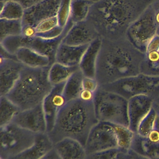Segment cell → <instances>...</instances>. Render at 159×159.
<instances>
[{
	"instance_id": "cell-2",
	"label": "cell",
	"mask_w": 159,
	"mask_h": 159,
	"mask_svg": "<svg viewBox=\"0 0 159 159\" xmlns=\"http://www.w3.org/2000/svg\"><path fill=\"white\" fill-rule=\"evenodd\" d=\"M145 53L134 47L126 37L101 39L95 78L99 86L140 73Z\"/></svg>"
},
{
	"instance_id": "cell-35",
	"label": "cell",
	"mask_w": 159,
	"mask_h": 159,
	"mask_svg": "<svg viewBox=\"0 0 159 159\" xmlns=\"http://www.w3.org/2000/svg\"><path fill=\"white\" fill-rule=\"evenodd\" d=\"M82 86L83 89L88 90L94 93H96L99 87V84L96 78L86 76H84L83 79Z\"/></svg>"
},
{
	"instance_id": "cell-20",
	"label": "cell",
	"mask_w": 159,
	"mask_h": 159,
	"mask_svg": "<svg viewBox=\"0 0 159 159\" xmlns=\"http://www.w3.org/2000/svg\"><path fill=\"white\" fill-rule=\"evenodd\" d=\"M101 45V39L99 37L90 43L84 52L79 65L84 76L95 78L96 63Z\"/></svg>"
},
{
	"instance_id": "cell-10",
	"label": "cell",
	"mask_w": 159,
	"mask_h": 159,
	"mask_svg": "<svg viewBox=\"0 0 159 159\" xmlns=\"http://www.w3.org/2000/svg\"><path fill=\"white\" fill-rule=\"evenodd\" d=\"M84 147L87 153L118 149L117 140L112 124L99 122L89 132Z\"/></svg>"
},
{
	"instance_id": "cell-16",
	"label": "cell",
	"mask_w": 159,
	"mask_h": 159,
	"mask_svg": "<svg viewBox=\"0 0 159 159\" xmlns=\"http://www.w3.org/2000/svg\"><path fill=\"white\" fill-rule=\"evenodd\" d=\"M154 99L146 95H138L128 100L129 128L137 133L140 122L152 108Z\"/></svg>"
},
{
	"instance_id": "cell-30",
	"label": "cell",
	"mask_w": 159,
	"mask_h": 159,
	"mask_svg": "<svg viewBox=\"0 0 159 159\" xmlns=\"http://www.w3.org/2000/svg\"><path fill=\"white\" fill-rule=\"evenodd\" d=\"M22 20H6L0 19V42L7 37L22 34Z\"/></svg>"
},
{
	"instance_id": "cell-14",
	"label": "cell",
	"mask_w": 159,
	"mask_h": 159,
	"mask_svg": "<svg viewBox=\"0 0 159 159\" xmlns=\"http://www.w3.org/2000/svg\"><path fill=\"white\" fill-rule=\"evenodd\" d=\"M99 37L94 26L87 19L73 24L61 42L71 45H88Z\"/></svg>"
},
{
	"instance_id": "cell-6",
	"label": "cell",
	"mask_w": 159,
	"mask_h": 159,
	"mask_svg": "<svg viewBox=\"0 0 159 159\" xmlns=\"http://www.w3.org/2000/svg\"><path fill=\"white\" fill-rule=\"evenodd\" d=\"M100 86L128 100L138 95L148 96L155 99L159 95V76L140 73Z\"/></svg>"
},
{
	"instance_id": "cell-9",
	"label": "cell",
	"mask_w": 159,
	"mask_h": 159,
	"mask_svg": "<svg viewBox=\"0 0 159 159\" xmlns=\"http://www.w3.org/2000/svg\"><path fill=\"white\" fill-rule=\"evenodd\" d=\"M67 32L59 37L53 39H47L40 37L34 38H25L22 35L9 37L0 42L1 46L11 54L15 55L20 47L30 48L43 55L47 56L52 63L55 62V56L58 46Z\"/></svg>"
},
{
	"instance_id": "cell-40",
	"label": "cell",
	"mask_w": 159,
	"mask_h": 159,
	"mask_svg": "<svg viewBox=\"0 0 159 159\" xmlns=\"http://www.w3.org/2000/svg\"><path fill=\"white\" fill-rule=\"evenodd\" d=\"M1 1H5V0H1ZM15 1L20 3L25 9L43 0H15Z\"/></svg>"
},
{
	"instance_id": "cell-8",
	"label": "cell",
	"mask_w": 159,
	"mask_h": 159,
	"mask_svg": "<svg viewBox=\"0 0 159 159\" xmlns=\"http://www.w3.org/2000/svg\"><path fill=\"white\" fill-rule=\"evenodd\" d=\"M152 4L130 25L125 34L127 39L145 53L149 42L157 34L158 27Z\"/></svg>"
},
{
	"instance_id": "cell-24",
	"label": "cell",
	"mask_w": 159,
	"mask_h": 159,
	"mask_svg": "<svg viewBox=\"0 0 159 159\" xmlns=\"http://www.w3.org/2000/svg\"><path fill=\"white\" fill-rule=\"evenodd\" d=\"M84 75L79 68L65 82L63 94L67 102L78 99L83 89L82 82Z\"/></svg>"
},
{
	"instance_id": "cell-39",
	"label": "cell",
	"mask_w": 159,
	"mask_h": 159,
	"mask_svg": "<svg viewBox=\"0 0 159 159\" xmlns=\"http://www.w3.org/2000/svg\"><path fill=\"white\" fill-rule=\"evenodd\" d=\"M158 49H159V35L157 34L149 42L147 48L146 52L155 51Z\"/></svg>"
},
{
	"instance_id": "cell-21",
	"label": "cell",
	"mask_w": 159,
	"mask_h": 159,
	"mask_svg": "<svg viewBox=\"0 0 159 159\" xmlns=\"http://www.w3.org/2000/svg\"><path fill=\"white\" fill-rule=\"evenodd\" d=\"M16 56L25 66L32 68L49 67L52 65L47 56L29 47L19 48L16 53Z\"/></svg>"
},
{
	"instance_id": "cell-5",
	"label": "cell",
	"mask_w": 159,
	"mask_h": 159,
	"mask_svg": "<svg viewBox=\"0 0 159 159\" xmlns=\"http://www.w3.org/2000/svg\"><path fill=\"white\" fill-rule=\"evenodd\" d=\"M94 107L97 119L129 127L128 99L99 86L95 93Z\"/></svg>"
},
{
	"instance_id": "cell-13",
	"label": "cell",
	"mask_w": 159,
	"mask_h": 159,
	"mask_svg": "<svg viewBox=\"0 0 159 159\" xmlns=\"http://www.w3.org/2000/svg\"><path fill=\"white\" fill-rule=\"evenodd\" d=\"M61 0H43L25 9L23 24L36 27L41 22L57 16Z\"/></svg>"
},
{
	"instance_id": "cell-1",
	"label": "cell",
	"mask_w": 159,
	"mask_h": 159,
	"mask_svg": "<svg viewBox=\"0 0 159 159\" xmlns=\"http://www.w3.org/2000/svg\"><path fill=\"white\" fill-rule=\"evenodd\" d=\"M156 0H99L92 5L88 20L101 39L125 37L130 25Z\"/></svg>"
},
{
	"instance_id": "cell-26",
	"label": "cell",
	"mask_w": 159,
	"mask_h": 159,
	"mask_svg": "<svg viewBox=\"0 0 159 159\" xmlns=\"http://www.w3.org/2000/svg\"><path fill=\"white\" fill-rule=\"evenodd\" d=\"M93 4L89 0H71L70 20L73 24L87 20Z\"/></svg>"
},
{
	"instance_id": "cell-17",
	"label": "cell",
	"mask_w": 159,
	"mask_h": 159,
	"mask_svg": "<svg viewBox=\"0 0 159 159\" xmlns=\"http://www.w3.org/2000/svg\"><path fill=\"white\" fill-rule=\"evenodd\" d=\"M88 46L71 45L61 42L56 53L55 62L70 66H79Z\"/></svg>"
},
{
	"instance_id": "cell-44",
	"label": "cell",
	"mask_w": 159,
	"mask_h": 159,
	"mask_svg": "<svg viewBox=\"0 0 159 159\" xmlns=\"http://www.w3.org/2000/svg\"><path fill=\"white\" fill-rule=\"evenodd\" d=\"M133 151V150H132ZM132 159H150L146 157H144L143 155H139L133 151V155H132Z\"/></svg>"
},
{
	"instance_id": "cell-31",
	"label": "cell",
	"mask_w": 159,
	"mask_h": 159,
	"mask_svg": "<svg viewBox=\"0 0 159 159\" xmlns=\"http://www.w3.org/2000/svg\"><path fill=\"white\" fill-rule=\"evenodd\" d=\"M157 117V112L152 107L148 113L140 122L137 133L142 137H147L155 127Z\"/></svg>"
},
{
	"instance_id": "cell-19",
	"label": "cell",
	"mask_w": 159,
	"mask_h": 159,
	"mask_svg": "<svg viewBox=\"0 0 159 159\" xmlns=\"http://www.w3.org/2000/svg\"><path fill=\"white\" fill-rule=\"evenodd\" d=\"M53 147V143L47 133L38 134L31 147L9 159H41Z\"/></svg>"
},
{
	"instance_id": "cell-45",
	"label": "cell",
	"mask_w": 159,
	"mask_h": 159,
	"mask_svg": "<svg viewBox=\"0 0 159 159\" xmlns=\"http://www.w3.org/2000/svg\"><path fill=\"white\" fill-rule=\"evenodd\" d=\"M89 1H92V2H96L99 1V0H89Z\"/></svg>"
},
{
	"instance_id": "cell-43",
	"label": "cell",
	"mask_w": 159,
	"mask_h": 159,
	"mask_svg": "<svg viewBox=\"0 0 159 159\" xmlns=\"http://www.w3.org/2000/svg\"><path fill=\"white\" fill-rule=\"evenodd\" d=\"M154 11H155V16L157 23L159 25V0H156L152 4Z\"/></svg>"
},
{
	"instance_id": "cell-38",
	"label": "cell",
	"mask_w": 159,
	"mask_h": 159,
	"mask_svg": "<svg viewBox=\"0 0 159 159\" xmlns=\"http://www.w3.org/2000/svg\"><path fill=\"white\" fill-rule=\"evenodd\" d=\"M133 151L130 149L128 151L119 150L113 159H132Z\"/></svg>"
},
{
	"instance_id": "cell-4",
	"label": "cell",
	"mask_w": 159,
	"mask_h": 159,
	"mask_svg": "<svg viewBox=\"0 0 159 159\" xmlns=\"http://www.w3.org/2000/svg\"><path fill=\"white\" fill-rule=\"evenodd\" d=\"M49 68L25 66L19 80L6 96L20 111L42 104L53 87L48 79Z\"/></svg>"
},
{
	"instance_id": "cell-27",
	"label": "cell",
	"mask_w": 159,
	"mask_h": 159,
	"mask_svg": "<svg viewBox=\"0 0 159 159\" xmlns=\"http://www.w3.org/2000/svg\"><path fill=\"white\" fill-rule=\"evenodd\" d=\"M20 109L6 96H0V127L12 122Z\"/></svg>"
},
{
	"instance_id": "cell-11",
	"label": "cell",
	"mask_w": 159,
	"mask_h": 159,
	"mask_svg": "<svg viewBox=\"0 0 159 159\" xmlns=\"http://www.w3.org/2000/svg\"><path fill=\"white\" fill-rule=\"evenodd\" d=\"M13 122L35 134L47 133V125L42 103L30 109L20 111Z\"/></svg>"
},
{
	"instance_id": "cell-12",
	"label": "cell",
	"mask_w": 159,
	"mask_h": 159,
	"mask_svg": "<svg viewBox=\"0 0 159 159\" xmlns=\"http://www.w3.org/2000/svg\"><path fill=\"white\" fill-rule=\"evenodd\" d=\"M65 83L53 86L42 102L47 120V133L53 129L58 114L67 102L63 94Z\"/></svg>"
},
{
	"instance_id": "cell-37",
	"label": "cell",
	"mask_w": 159,
	"mask_h": 159,
	"mask_svg": "<svg viewBox=\"0 0 159 159\" xmlns=\"http://www.w3.org/2000/svg\"><path fill=\"white\" fill-rule=\"evenodd\" d=\"M94 97L95 93L83 89L80 94L78 98L84 102H94Z\"/></svg>"
},
{
	"instance_id": "cell-47",
	"label": "cell",
	"mask_w": 159,
	"mask_h": 159,
	"mask_svg": "<svg viewBox=\"0 0 159 159\" xmlns=\"http://www.w3.org/2000/svg\"><path fill=\"white\" fill-rule=\"evenodd\" d=\"M0 159H2V158H0Z\"/></svg>"
},
{
	"instance_id": "cell-41",
	"label": "cell",
	"mask_w": 159,
	"mask_h": 159,
	"mask_svg": "<svg viewBox=\"0 0 159 159\" xmlns=\"http://www.w3.org/2000/svg\"><path fill=\"white\" fill-rule=\"evenodd\" d=\"M41 159H61L57 152L53 147L48 153H47Z\"/></svg>"
},
{
	"instance_id": "cell-18",
	"label": "cell",
	"mask_w": 159,
	"mask_h": 159,
	"mask_svg": "<svg viewBox=\"0 0 159 159\" xmlns=\"http://www.w3.org/2000/svg\"><path fill=\"white\" fill-rule=\"evenodd\" d=\"M61 159H86L87 152L78 140L72 138H65L53 145Z\"/></svg>"
},
{
	"instance_id": "cell-7",
	"label": "cell",
	"mask_w": 159,
	"mask_h": 159,
	"mask_svg": "<svg viewBox=\"0 0 159 159\" xmlns=\"http://www.w3.org/2000/svg\"><path fill=\"white\" fill-rule=\"evenodd\" d=\"M37 135L13 122L0 127V158L9 159L27 149Z\"/></svg>"
},
{
	"instance_id": "cell-15",
	"label": "cell",
	"mask_w": 159,
	"mask_h": 159,
	"mask_svg": "<svg viewBox=\"0 0 159 159\" xmlns=\"http://www.w3.org/2000/svg\"><path fill=\"white\" fill-rule=\"evenodd\" d=\"M25 65L17 59L1 57L0 96H7L19 80Z\"/></svg>"
},
{
	"instance_id": "cell-36",
	"label": "cell",
	"mask_w": 159,
	"mask_h": 159,
	"mask_svg": "<svg viewBox=\"0 0 159 159\" xmlns=\"http://www.w3.org/2000/svg\"><path fill=\"white\" fill-rule=\"evenodd\" d=\"M21 35L25 38H28V39L34 38L37 36L36 27L29 24H22Z\"/></svg>"
},
{
	"instance_id": "cell-33",
	"label": "cell",
	"mask_w": 159,
	"mask_h": 159,
	"mask_svg": "<svg viewBox=\"0 0 159 159\" xmlns=\"http://www.w3.org/2000/svg\"><path fill=\"white\" fill-rule=\"evenodd\" d=\"M58 26H59V25L57 16L47 19L41 22L35 27L37 30V36L40 37L44 34H46Z\"/></svg>"
},
{
	"instance_id": "cell-22",
	"label": "cell",
	"mask_w": 159,
	"mask_h": 159,
	"mask_svg": "<svg viewBox=\"0 0 159 159\" xmlns=\"http://www.w3.org/2000/svg\"><path fill=\"white\" fill-rule=\"evenodd\" d=\"M131 150L150 159H159V143L152 142L137 133L134 134Z\"/></svg>"
},
{
	"instance_id": "cell-32",
	"label": "cell",
	"mask_w": 159,
	"mask_h": 159,
	"mask_svg": "<svg viewBox=\"0 0 159 159\" xmlns=\"http://www.w3.org/2000/svg\"><path fill=\"white\" fill-rule=\"evenodd\" d=\"M71 0H61L57 15L58 25L65 28L70 19V9Z\"/></svg>"
},
{
	"instance_id": "cell-29",
	"label": "cell",
	"mask_w": 159,
	"mask_h": 159,
	"mask_svg": "<svg viewBox=\"0 0 159 159\" xmlns=\"http://www.w3.org/2000/svg\"><path fill=\"white\" fill-rule=\"evenodd\" d=\"M140 72L147 75L159 76V49L145 53Z\"/></svg>"
},
{
	"instance_id": "cell-25",
	"label": "cell",
	"mask_w": 159,
	"mask_h": 159,
	"mask_svg": "<svg viewBox=\"0 0 159 159\" xmlns=\"http://www.w3.org/2000/svg\"><path fill=\"white\" fill-rule=\"evenodd\" d=\"M25 8L19 2L15 0L1 1V19L22 20Z\"/></svg>"
},
{
	"instance_id": "cell-28",
	"label": "cell",
	"mask_w": 159,
	"mask_h": 159,
	"mask_svg": "<svg viewBox=\"0 0 159 159\" xmlns=\"http://www.w3.org/2000/svg\"><path fill=\"white\" fill-rule=\"evenodd\" d=\"M114 128L118 143V149L128 151L131 149V145L135 133L129 127L111 123Z\"/></svg>"
},
{
	"instance_id": "cell-23",
	"label": "cell",
	"mask_w": 159,
	"mask_h": 159,
	"mask_svg": "<svg viewBox=\"0 0 159 159\" xmlns=\"http://www.w3.org/2000/svg\"><path fill=\"white\" fill-rule=\"evenodd\" d=\"M79 68V66H70L54 62L49 68V81L53 86L65 83Z\"/></svg>"
},
{
	"instance_id": "cell-34",
	"label": "cell",
	"mask_w": 159,
	"mask_h": 159,
	"mask_svg": "<svg viewBox=\"0 0 159 159\" xmlns=\"http://www.w3.org/2000/svg\"><path fill=\"white\" fill-rule=\"evenodd\" d=\"M119 149H111L87 153L86 159H113Z\"/></svg>"
},
{
	"instance_id": "cell-46",
	"label": "cell",
	"mask_w": 159,
	"mask_h": 159,
	"mask_svg": "<svg viewBox=\"0 0 159 159\" xmlns=\"http://www.w3.org/2000/svg\"><path fill=\"white\" fill-rule=\"evenodd\" d=\"M157 35H159V25L158 27V29H157Z\"/></svg>"
},
{
	"instance_id": "cell-3",
	"label": "cell",
	"mask_w": 159,
	"mask_h": 159,
	"mask_svg": "<svg viewBox=\"0 0 159 159\" xmlns=\"http://www.w3.org/2000/svg\"><path fill=\"white\" fill-rule=\"evenodd\" d=\"M98 122L94 102L78 98L66 102L47 134L53 145L65 138H72L85 145L89 132Z\"/></svg>"
},
{
	"instance_id": "cell-42",
	"label": "cell",
	"mask_w": 159,
	"mask_h": 159,
	"mask_svg": "<svg viewBox=\"0 0 159 159\" xmlns=\"http://www.w3.org/2000/svg\"><path fill=\"white\" fill-rule=\"evenodd\" d=\"M153 108L157 112V120L155 123V127L159 128V95L154 99L153 102Z\"/></svg>"
}]
</instances>
